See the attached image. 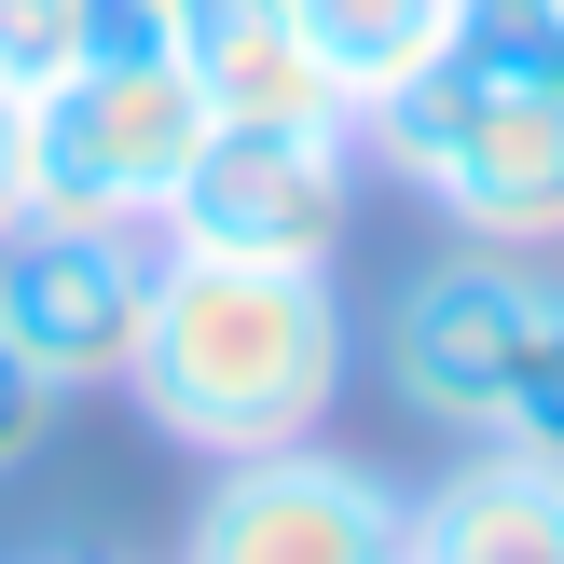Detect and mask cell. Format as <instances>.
<instances>
[{
  "label": "cell",
  "mask_w": 564,
  "mask_h": 564,
  "mask_svg": "<svg viewBox=\"0 0 564 564\" xmlns=\"http://www.w3.org/2000/svg\"><path fill=\"white\" fill-rule=\"evenodd\" d=\"M413 564H564V468L468 441L455 482L413 496Z\"/></svg>",
  "instance_id": "obj_9"
},
{
  "label": "cell",
  "mask_w": 564,
  "mask_h": 564,
  "mask_svg": "<svg viewBox=\"0 0 564 564\" xmlns=\"http://www.w3.org/2000/svg\"><path fill=\"white\" fill-rule=\"evenodd\" d=\"M496 441H510V455H538V468H564V303H551V330H538V358H523V386H510V413H496Z\"/></svg>",
  "instance_id": "obj_13"
},
{
  "label": "cell",
  "mask_w": 564,
  "mask_h": 564,
  "mask_svg": "<svg viewBox=\"0 0 564 564\" xmlns=\"http://www.w3.org/2000/svg\"><path fill=\"white\" fill-rule=\"evenodd\" d=\"M358 165H386L413 207H441L482 248H564V97L455 42L386 97H358Z\"/></svg>",
  "instance_id": "obj_2"
},
{
  "label": "cell",
  "mask_w": 564,
  "mask_h": 564,
  "mask_svg": "<svg viewBox=\"0 0 564 564\" xmlns=\"http://www.w3.org/2000/svg\"><path fill=\"white\" fill-rule=\"evenodd\" d=\"M28 220V97L0 83V235Z\"/></svg>",
  "instance_id": "obj_15"
},
{
  "label": "cell",
  "mask_w": 564,
  "mask_h": 564,
  "mask_svg": "<svg viewBox=\"0 0 564 564\" xmlns=\"http://www.w3.org/2000/svg\"><path fill=\"white\" fill-rule=\"evenodd\" d=\"M138 317H152V235H110V220H14L0 235V345L55 400L124 386Z\"/></svg>",
  "instance_id": "obj_6"
},
{
  "label": "cell",
  "mask_w": 564,
  "mask_h": 564,
  "mask_svg": "<svg viewBox=\"0 0 564 564\" xmlns=\"http://www.w3.org/2000/svg\"><path fill=\"white\" fill-rule=\"evenodd\" d=\"M55 413H69V400H55V386L28 372L14 345H0V482H14V468H42V441H55Z\"/></svg>",
  "instance_id": "obj_14"
},
{
  "label": "cell",
  "mask_w": 564,
  "mask_h": 564,
  "mask_svg": "<svg viewBox=\"0 0 564 564\" xmlns=\"http://www.w3.org/2000/svg\"><path fill=\"white\" fill-rule=\"evenodd\" d=\"M180 564H413V496L358 455H235L180 523Z\"/></svg>",
  "instance_id": "obj_5"
},
{
  "label": "cell",
  "mask_w": 564,
  "mask_h": 564,
  "mask_svg": "<svg viewBox=\"0 0 564 564\" xmlns=\"http://www.w3.org/2000/svg\"><path fill=\"white\" fill-rule=\"evenodd\" d=\"M290 28L330 55L345 97H386L400 69H427V55L455 42V0H290Z\"/></svg>",
  "instance_id": "obj_10"
},
{
  "label": "cell",
  "mask_w": 564,
  "mask_h": 564,
  "mask_svg": "<svg viewBox=\"0 0 564 564\" xmlns=\"http://www.w3.org/2000/svg\"><path fill=\"white\" fill-rule=\"evenodd\" d=\"M193 152H207V97L180 55L138 69H69L28 97V220H110V235H165Z\"/></svg>",
  "instance_id": "obj_3"
},
{
  "label": "cell",
  "mask_w": 564,
  "mask_h": 564,
  "mask_svg": "<svg viewBox=\"0 0 564 564\" xmlns=\"http://www.w3.org/2000/svg\"><path fill=\"white\" fill-rule=\"evenodd\" d=\"M42 564H110V551H42Z\"/></svg>",
  "instance_id": "obj_16"
},
{
  "label": "cell",
  "mask_w": 564,
  "mask_h": 564,
  "mask_svg": "<svg viewBox=\"0 0 564 564\" xmlns=\"http://www.w3.org/2000/svg\"><path fill=\"white\" fill-rule=\"evenodd\" d=\"M358 220V138L330 124H207L165 248H235V262H330Z\"/></svg>",
  "instance_id": "obj_7"
},
{
  "label": "cell",
  "mask_w": 564,
  "mask_h": 564,
  "mask_svg": "<svg viewBox=\"0 0 564 564\" xmlns=\"http://www.w3.org/2000/svg\"><path fill=\"white\" fill-rule=\"evenodd\" d=\"M180 69H193V97H207V124H330V138H358V97L290 28V0H193Z\"/></svg>",
  "instance_id": "obj_8"
},
{
  "label": "cell",
  "mask_w": 564,
  "mask_h": 564,
  "mask_svg": "<svg viewBox=\"0 0 564 564\" xmlns=\"http://www.w3.org/2000/svg\"><path fill=\"white\" fill-rule=\"evenodd\" d=\"M551 303H564V275H538V248H468V262L413 275L386 303V400L441 441H496Z\"/></svg>",
  "instance_id": "obj_4"
},
{
  "label": "cell",
  "mask_w": 564,
  "mask_h": 564,
  "mask_svg": "<svg viewBox=\"0 0 564 564\" xmlns=\"http://www.w3.org/2000/svg\"><path fill=\"white\" fill-rule=\"evenodd\" d=\"M455 55H482V69L564 97V0H455Z\"/></svg>",
  "instance_id": "obj_11"
},
{
  "label": "cell",
  "mask_w": 564,
  "mask_h": 564,
  "mask_svg": "<svg viewBox=\"0 0 564 564\" xmlns=\"http://www.w3.org/2000/svg\"><path fill=\"white\" fill-rule=\"evenodd\" d=\"M69 69H83V0H0V83L42 97Z\"/></svg>",
  "instance_id": "obj_12"
},
{
  "label": "cell",
  "mask_w": 564,
  "mask_h": 564,
  "mask_svg": "<svg viewBox=\"0 0 564 564\" xmlns=\"http://www.w3.org/2000/svg\"><path fill=\"white\" fill-rule=\"evenodd\" d=\"M358 372V317L330 262H235V248H165L152 235V317H138L124 400L152 413L180 455H290L330 427Z\"/></svg>",
  "instance_id": "obj_1"
}]
</instances>
